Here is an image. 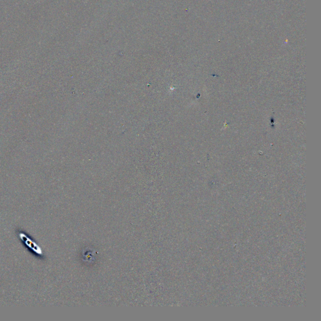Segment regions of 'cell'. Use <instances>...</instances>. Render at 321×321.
Here are the masks:
<instances>
[{
  "label": "cell",
  "instance_id": "6da1fadb",
  "mask_svg": "<svg viewBox=\"0 0 321 321\" xmlns=\"http://www.w3.org/2000/svg\"><path fill=\"white\" fill-rule=\"evenodd\" d=\"M23 236L26 238V240L25 241V242L26 243V244L31 249L35 251V252H36L37 253H38L40 255H41L42 254L41 250V248H40L38 247V245H36V243L35 242H33V241L30 240L28 237H26V236L25 235L23 234Z\"/></svg>",
  "mask_w": 321,
  "mask_h": 321
}]
</instances>
